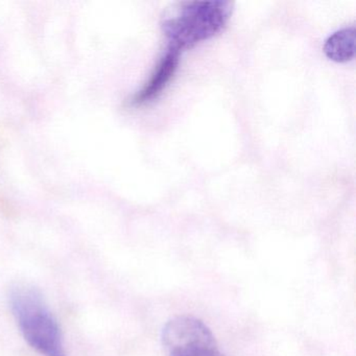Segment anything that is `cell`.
Segmentation results:
<instances>
[{
    "instance_id": "obj_4",
    "label": "cell",
    "mask_w": 356,
    "mask_h": 356,
    "mask_svg": "<svg viewBox=\"0 0 356 356\" xmlns=\"http://www.w3.org/2000/svg\"><path fill=\"white\" fill-rule=\"evenodd\" d=\"M180 54L179 49L172 47H168L165 54L162 56L155 70L152 72L149 81L130 99L131 106L139 107L147 105L159 97L178 70Z\"/></svg>"
},
{
    "instance_id": "obj_5",
    "label": "cell",
    "mask_w": 356,
    "mask_h": 356,
    "mask_svg": "<svg viewBox=\"0 0 356 356\" xmlns=\"http://www.w3.org/2000/svg\"><path fill=\"white\" fill-rule=\"evenodd\" d=\"M327 58L339 63L353 59L355 55V26H345L331 34L325 41Z\"/></svg>"
},
{
    "instance_id": "obj_2",
    "label": "cell",
    "mask_w": 356,
    "mask_h": 356,
    "mask_svg": "<svg viewBox=\"0 0 356 356\" xmlns=\"http://www.w3.org/2000/svg\"><path fill=\"white\" fill-rule=\"evenodd\" d=\"M11 309L29 345L43 356H67L61 328L38 289L29 285L14 287Z\"/></svg>"
},
{
    "instance_id": "obj_1",
    "label": "cell",
    "mask_w": 356,
    "mask_h": 356,
    "mask_svg": "<svg viewBox=\"0 0 356 356\" xmlns=\"http://www.w3.org/2000/svg\"><path fill=\"white\" fill-rule=\"evenodd\" d=\"M233 3L228 0H193L172 3L161 17L168 47L182 51L220 34L230 20Z\"/></svg>"
},
{
    "instance_id": "obj_3",
    "label": "cell",
    "mask_w": 356,
    "mask_h": 356,
    "mask_svg": "<svg viewBox=\"0 0 356 356\" xmlns=\"http://www.w3.org/2000/svg\"><path fill=\"white\" fill-rule=\"evenodd\" d=\"M161 339L166 356H225L211 330L193 316H180L168 321Z\"/></svg>"
}]
</instances>
